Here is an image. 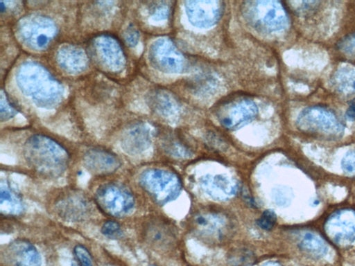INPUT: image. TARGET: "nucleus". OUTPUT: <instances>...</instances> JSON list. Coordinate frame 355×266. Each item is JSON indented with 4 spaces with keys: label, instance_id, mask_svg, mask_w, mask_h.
<instances>
[{
    "label": "nucleus",
    "instance_id": "1",
    "mask_svg": "<svg viewBox=\"0 0 355 266\" xmlns=\"http://www.w3.org/2000/svg\"><path fill=\"white\" fill-rule=\"evenodd\" d=\"M25 157L35 172L48 178L60 177L69 163L66 150L51 139L40 135L28 139L26 143Z\"/></svg>",
    "mask_w": 355,
    "mask_h": 266
},
{
    "label": "nucleus",
    "instance_id": "2",
    "mask_svg": "<svg viewBox=\"0 0 355 266\" xmlns=\"http://www.w3.org/2000/svg\"><path fill=\"white\" fill-rule=\"evenodd\" d=\"M242 12L246 21L257 30L272 33L286 28L289 18L283 3L278 1L244 2Z\"/></svg>",
    "mask_w": 355,
    "mask_h": 266
},
{
    "label": "nucleus",
    "instance_id": "3",
    "mask_svg": "<svg viewBox=\"0 0 355 266\" xmlns=\"http://www.w3.org/2000/svg\"><path fill=\"white\" fill-rule=\"evenodd\" d=\"M94 200L102 212L113 218H123L130 215L136 203L131 190L116 181L100 185L95 192Z\"/></svg>",
    "mask_w": 355,
    "mask_h": 266
},
{
    "label": "nucleus",
    "instance_id": "4",
    "mask_svg": "<svg viewBox=\"0 0 355 266\" xmlns=\"http://www.w3.org/2000/svg\"><path fill=\"white\" fill-rule=\"evenodd\" d=\"M139 182L144 190L159 205H164L176 199L180 193L182 184L175 173L158 168L143 171Z\"/></svg>",
    "mask_w": 355,
    "mask_h": 266
},
{
    "label": "nucleus",
    "instance_id": "5",
    "mask_svg": "<svg viewBox=\"0 0 355 266\" xmlns=\"http://www.w3.org/2000/svg\"><path fill=\"white\" fill-rule=\"evenodd\" d=\"M258 109L250 98L233 96L223 100L215 109V115L220 125L227 130H237L252 121Z\"/></svg>",
    "mask_w": 355,
    "mask_h": 266
},
{
    "label": "nucleus",
    "instance_id": "6",
    "mask_svg": "<svg viewBox=\"0 0 355 266\" xmlns=\"http://www.w3.org/2000/svg\"><path fill=\"white\" fill-rule=\"evenodd\" d=\"M191 231L200 238L209 242H220L232 231L230 218L220 211L203 210L191 215L189 220Z\"/></svg>",
    "mask_w": 355,
    "mask_h": 266
},
{
    "label": "nucleus",
    "instance_id": "7",
    "mask_svg": "<svg viewBox=\"0 0 355 266\" xmlns=\"http://www.w3.org/2000/svg\"><path fill=\"white\" fill-rule=\"evenodd\" d=\"M297 125L302 131L324 136H338L343 127L337 116L321 106L304 108L298 115Z\"/></svg>",
    "mask_w": 355,
    "mask_h": 266
},
{
    "label": "nucleus",
    "instance_id": "8",
    "mask_svg": "<svg viewBox=\"0 0 355 266\" xmlns=\"http://www.w3.org/2000/svg\"><path fill=\"white\" fill-rule=\"evenodd\" d=\"M52 208L60 218L69 222H80L91 214L92 204L83 192L68 189L60 192L55 197Z\"/></svg>",
    "mask_w": 355,
    "mask_h": 266
},
{
    "label": "nucleus",
    "instance_id": "9",
    "mask_svg": "<svg viewBox=\"0 0 355 266\" xmlns=\"http://www.w3.org/2000/svg\"><path fill=\"white\" fill-rule=\"evenodd\" d=\"M149 57L154 67L164 73H181L187 66L184 55L169 38L155 41L150 46Z\"/></svg>",
    "mask_w": 355,
    "mask_h": 266
},
{
    "label": "nucleus",
    "instance_id": "10",
    "mask_svg": "<svg viewBox=\"0 0 355 266\" xmlns=\"http://www.w3.org/2000/svg\"><path fill=\"white\" fill-rule=\"evenodd\" d=\"M186 14L190 23L199 28L215 25L222 17L225 4L222 1L197 0L184 2Z\"/></svg>",
    "mask_w": 355,
    "mask_h": 266
},
{
    "label": "nucleus",
    "instance_id": "11",
    "mask_svg": "<svg viewBox=\"0 0 355 266\" xmlns=\"http://www.w3.org/2000/svg\"><path fill=\"white\" fill-rule=\"evenodd\" d=\"M5 266H41L42 258L37 249L25 239H16L1 253Z\"/></svg>",
    "mask_w": 355,
    "mask_h": 266
},
{
    "label": "nucleus",
    "instance_id": "12",
    "mask_svg": "<svg viewBox=\"0 0 355 266\" xmlns=\"http://www.w3.org/2000/svg\"><path fill=\"white\" fill-rule=\"evenodd\" d=\"M325 228L334 242L345 245L352 242L355 238V211L343 210L332 215Z\"/></svg>",
    "mask_w": 355,
    "mask_h": 266
},
{
    "label": "nucleus",
    "instance_id": "13",
    "mask_svg": "<svg viewBox=\"0 0 355 266\" xmlns=\"http://www.w3.org/2000/svg\"><path fill=\"white\" fill-rule=\"evenodd\" d=\"M142 236L148 243L162 247L172 245L176 238L174 227L162 218H154L146 222L143 227Z\"/></svg>",
    "mask_w": 355,
    "mask_h": 266
},
{
    "label": "nucleus",
    "instance_id": "14",
    "mask_svg": "<svg viewBox=\"0 0 355 266\" xmlns=\"http://www.w3.org/2000/svg\"><path fill=\"white\" fill-rule=\"evenodd\" d=\"M200 184L202 189L215 200H227L238 190L236 181L224 175H207L201 178Z\"/></svg>",
    "mask_w": 355,
    "mask_h": 266
},
{
    "label": "nucleus",
    "instance_id": "15",
    "mask_svg": "<svg viewBox=\"0 0 355 266\" xmlns=\"http://www.w3.org/2000/svg\"><path fill=\"white\" fill-rule=\"evenodd\" d=\"M83 163L85 168L95 175H107L120 167L119 159L110 152L93 149L86 152Z\"/></svg>",
    "mask_w": 355,
    "mask_h": 266
},
{
    "label": "nucleus",
    "instance_id": "16",
    "mask_svg": "<svg viewBox=\"0 0 355 266\" xmlns=\"http://www.w3.org/2000/svg\"><path fill=\"white\" fill-rule=\"evenodd\" d=\"M0 209L2 214L8 216H15L21 214L24 205L20 197L7 185L1 184Z\"/></svg>",
    "mask_w": 355,
    "mask_h": 266
},
{
    "label": "nucleus",
    "instance_id": "17",
    "mask_svg": "<svg viewBox=\"0 0 355 266\" xmlns=\"http://www.w3.org/2000/svg\"><path fill=\"white\" fill-rule=\"evenodd\" d=\"M332 84L341 94H355V69L348 66L338 69L333 75Z\"/></svg>",
    "mask_w": 355,
    "mask_h": 266
},
{
    "label": "nucleus",
    "instance_id": "18",
    "mask_svg": "<svg viewBox=\"0 0 355 266\" xmlns=\"http://www.w3.org/2000/svg\"><path fill=\"white\" fill-rule=\"evenodd\" d=\"M149 143L148 130L144 127H137L128 133L123 144L127 151L139 152L147 148Z\"/></svg>",
    "mask_w": 355,
    "mask_h": 266
},
{
    "label": "nucleus",
    "instance_id": "19",
    "mask_svg": "<svg viewBox=\"0 0 355 266\" xmlns=\"http://www.w3.org/2000/svg\"><path fill=\"white\" fill-rule=\"evenodd\" d=\"M300 249L314 258H320L327 252L325 242L313 233H306L299 243Z\"/></svg>",
    "mask_w": 355,
    "mask_h": 266
},
{
    "label": "nucleus",
    "instance_id": "20",
    "mask_svg": "<svg viewBox=\"0 0 355 266\" xmlns=\"http://www.w3.org/2000/svg\"><path fill=\"white\" fill-rule=\"evenodd\" d=\"M155 106L159 112L163 114H173L178 109L176 100L167 93L157 94L155 98Z\"/></svg>",
    "mask_w": 355,
    "mask_h": 266
},
{
    "label": "nucleus",
    "instance_id": "21",
    "mask_svg": "<svg viewBox=\"0 0 355 266\" xmlns=\"http://www.w3.org/2000/svg\"><path fill=\"white\" fill-rule=\"evenodd\" d=\"M71 266H93V260L87 247L77 245L73 249Z\"/></svg>",
    "mask_w": 355,
    "mask_h": 266
},
{
    "label": "nucleus",
    "instance_id": "22",
    "mask_svg": "<svg viewBox=\"0 0 355 266\" xmlns=\"http://www.w3.org/2000/svg\"><path fill=\"white\" fill-rule=\"evenodd\" d=\"M173 7V1H156L153 3L150 10L157 19H164L170 16Z\"/></svg>",
    "mask_w": 355,
    "mask_h": 266
},
{
    "label": "nucleus",
    "instance_id": "23",
    "mask_svg": "<svg viewBox=\"0 0 355 266\" xmlns=\"http://www.w3.org/2000/svg\"><path fill=\"white\" fill-rule=\"evenodd\" d=\"M230 262L234 266H244L251 263L254 260V255L248 250L239 249L230 256Z\"/></svg>",
    "mask_w": 355,
    "mask_h": 266
},
{
    "label": "nucleus",
    "instance_id": "24",
    "mask_svg": "<svg viewBox=\"0 0 355 266\" xmlns=\"http://www.w3.org/2000/svg\"><path fill=\"white\" fill-rule=\"evenodd\" d=\"M103 235L110 238H118L122 236L121 226L115 220L105 221L101 229Z\"/></svg>",
    "mask_w": 355,
    "mask_h": 266
},
{
    "label": "nucleus",
    "instance_id": "25",
    "mask_svg": "<svg viewBox=\"0 0 355 266\" xmlns=\"http://www.w3.org/2000/svg\"><path fill=\"white\" fill-rule=\"evenodd\" d=\"M277 217L272 210H266L257 220L258 226L264 230L270 231L275 225Z\"/></svg>",
    "mask_w": 355,
    "mask_h": 266
},
{
    "label": "nucleus",
    "instance_id": "26",
    "mask_svg": "<svg viewBox=\"0 0 355 266\" xmlns=\"http://www.w3.org/2000/svg\"><path fill=\"white\" fill-rule=\"evenodd\" d=\"M339 48L349 54L355 53V33L345 38L338 44Z\"/></svg>",
    "mask_w": 355,
    "mask_h": 266
},
{
    "label": "nucleus",
    "instance_id": "27",
    "mask_svg": "<svg viewBox=\"0 0 355 266\" xmlns=\"http://www.w3.org/2000/svg\"><path fill=\"white\" fill-rule=\"evenodd\" d=\"M343 167L346 172H355V151H350L345 156Z\"/></svg>",
    "mask_w": 355,
    "mask_h": 266
},
{
    "label": "nucleus",
    "instance_id": "28",
    "mask_svg": "<svg viewBox=\"0 0 355 266\" xmlns=\"http://www.w3.org/2000/svg\"><path fill=\"white\" fill-rule=\"evenodd\" d=\"M345 116L349 120H355V98L349 101Z\"/></svg>",
    "mask_w": 355,
    "mask_h": 266
},
{
    "label": "nucleus",
    "instance_id": "29",
    "mask_svg": "<svg viewBox=\"0 0 355 266\" xmlns=\"http://www.w3.org/2000/svg\"><path fill=\"white\" fill-rule=\"evenodd\" d=\"M138 39V33L133 30H130L128 35L126 36L127 41L128 40L130 42V44H133L137 42Z\"/></svg>",
    "mask_w": 355,
    "mask_h": 266
},
{
    "label": "nucleus",
    "instance_id": "30",
    "mask_svg": "<svg viewBox=\"0 0 355 266\" xmlns=\"http://www.w3.org/2000/svg\"><path fill=\"white\" fill-rule=\"evenodd\" d=\"M263 266H282L279 263L274 261H269L263 265Z\"/></svg>",
    "mask_w": 355,
    "mask_h": 266
},
{
    "label": "nucleus",
    "instance_id": "31",
    "mask_svg": "<svg viewBox=\"0 0 355 266\" xmlns=\"http://www.w3.org/2000/svg\"><path fill=\"white\" fill-rule=\"evenodd\" d=\"M150 266H153V265H150Z\"/></svg>",
    "mask_w": 355,
    "mask_h": 266
}]
</instances>
